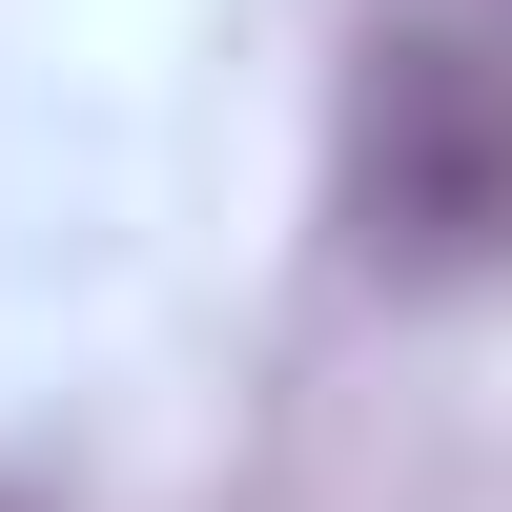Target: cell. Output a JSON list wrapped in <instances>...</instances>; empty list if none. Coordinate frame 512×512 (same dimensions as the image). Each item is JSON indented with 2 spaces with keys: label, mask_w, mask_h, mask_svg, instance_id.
Masks as SVG:
<instances>
[{
  "label": "cell",
  "mask_w": 512,
  "mask_h": 512,
  "mask_svg": "<svg viewBox=\"0 0 512 512\" xmlns=\"http://www.w3.org/2000/svg\"><path fill=\"white\" fill-rule=\"evenodd\" d=\"M369 246H410V267L512 246V62L492 41H390L369 62Z\"/></svg>",
  "instance_id": "6da1fadb"
}]
</instances>
